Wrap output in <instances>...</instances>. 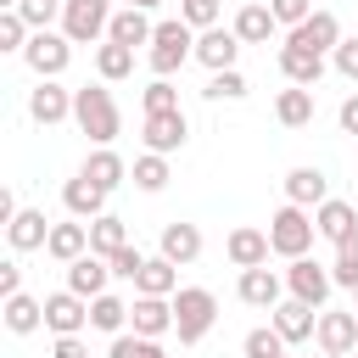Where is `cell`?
<instances>
[{"label": "cell", "mask_w": 358, "mask_h": 358, "mask_svg": "<svg viewBox=\"0 0 358 358\" xmlns=\"http://www.w3.org/2000/svg\"><path fill=\"white\" fill-rule=\"evenodd\" d=\"M73 123H78L95 145H112V140L123 134V112H117V101H112V90H106V78H101V84L73 90Z\"/></svg>", "instance_id": "cell-1"}, {"label": "cell", "mask_w": 358, "mask_h": 358, "mask_svg": "<svg viewBox=\"0 0 358 358\" xmlns=\"http://www.w3.org/2000/svg\"><path fill=\"white\" fill-rule=\"evenodd\" d=\"M213 319H218V296L207 285H179L173 291V336H179V347H196L213 330Z\"/></svg>", "instance_id": "cell-2"}, {"label": "cell", "mask_w": 358, "mask_h": 358, "mask_svg": "<svg viewBox=\"0 0 358 358\" xmlns=\"http://www.w3.org/2000/svg\"><path fill=\"white\" fill-rule=\"evenodd\" d=\"M151 73L157 78H173L190 56H196V28L185 22V17H168V22H157V34H151Z\"/></svg>", "instance_id": "cell-3"}, {"label": "cell", "mask_w": 358, "mask_h": 358, "mask_svg": "<svg viewBox=\"0 0 358 358\" xmlns=\"http://www.w3.org/2000/svg\"><path fill=\"white\" fill-rule=\"evenodd\" d=\"M313 235H319V224H313V213L296 207V201H285V207L268 218V246H274L285 263H291V257H308Z\"/></svg>", "instance_id": "cell-4"}, {"label": "cell", "mask_w": 358, "mask_h": 358, "mask_svg": "<svg viewBox=\"0 0 358 358\" xmlns=\"http://www.w3.org/2000/svg\"><path fill=\"white\" fill-rule=\"evenodd\" d=\"M112 28V0H62V34L73 45H95Z\"/></svg>", "instance_id": "cell-5"}, {"label": "cell", "mask_w": 358, "mask_h": 358, "mask_svg": "<svg viewBox=\"0 0 358 358\" xmlns=\"http://www.w3.org/2000/svg\"><path fill=\"white\" fill-rule=\"evenodd\" d=\"M22 62L34 67V78H62V73H67V62H73V39H67V34H50V28H39V34L28 39Z\"/></svg>", "instance_id": "cell-6"}, {"label": "cell", "mask_w": 358, "mask_h": 358, "mask_svg": "<svg viewBox=\"0 0 358 358\" xmlns=\"http://www.w3.org/2000/svg\"><path fill=\"white\" fill-rule=\"evenodd\" d=\"M140 140H145V151L173 157V151H185V140H190V123H185V112H145Z\"/></svg>", "instance_id": "cell-7"}, {"label": "cell", "mask_w": 358, "mask_h": 358, "mask_svg": "<svg viewBox=\"0 0 358 358\" xmlns=\"http://www.w3.org/2000/svg\"><path fill=\"white\" fill-rule=\"evenodd\" d=\"M330 285H336V274H330L324 263H313V257H291V268H285V291H291V296H302V302L324 308Z\"/></svg>", "instance_id": "cell-8"}, {"label": "cell", "mask_w": 358, "mask_h": 358, "mask_svg": "<svg viewBox=\"0 0 358 358\" xmlns=\"http://www.w3.org/2000/svg\"><path fill=\"white\" fill-rule=\"evenodd\" d=\"M313 341H319V352H352L358 347V308H319Z\"/></svg>", "instance_id": "cell-9"}, {"label": "cell", "mask_w": 358, "mask_h": 358, "mask_svg": "<svg viewBox=\"0 0 358 358\" xmlns=\"http://www.w3.org/2000/svg\"><path fill=\"white\" fill-rule=\"evenodd\" d=\"M84 324H90V296H78V291H50L45 296V330L78 336Z\"/></svg>", "instance_id": "cell-10"}, {"label": "cell", "mask_w": 358, "mask_h": 358, "mask_svg": "<svg viewBox=\"0 0 358 358\" xmlns=\"http://www.w3.org/2000/svg\"><path fill=\"white\" fill-rule=\"evenodd\" d=\"M268 313H274L268 324H274L291 347H296V341H313V330H319V308H313V302H302V296H285V302H274Z\"/></svg>", "instance_id": "cell-11"}, {"label": "cell", "mask_w": 358, "mask_h": 358, "mask_svg": "<svg viewBox=\"0 0 358 358\" xmlns=\"http://www.w3.org/2000/svg\"><path fill=\"white\" fill-rule=\"evenodd\" d=\"M291 45H302V50H319V56H330L347 34H341V22H336V11H313L308 22H296L291 34H285Z\"/></svg>", "instance_id": "cell-12"}, {"label": "cell", "mask_w": 358, "mask_h": 358, "mask_svg": "<svg viewBox=\"0 0 358 358\" xmlns=\"http://www.w3.org/2000/svg\"><path fill=\"white\" fill-rule=\"evenodd\" d=\"M28 117L34 123H62V117H73V90H62L56 78H39L34 90H28Z\"/></svg>", "instance_id": "cell-13"}, {"label": "cell", "mask_w": 358, "mask_h": 358, "mask_svg": "<svg viewBox=\"0 0 358 358\" xmlns=\"http://www.w3.org/2000/svg\"><path fill=\"white\" fill-rule=\"evenodd\" d=\"M129 330L162 341V336L173 330V296H145V291H140V296L129 302Z\"/></svg>", "instance_id": "cell-14"}, {"label": "cell", "mask_w": 358, "mask_h": 358, "mask_svg": "<svg viewBox=\"0 0 358 358\" xmlns=\"http://www.w3.org/2000/svg\"><path fill=\"white\" fill-rule=\"evenodd\" d=\"M106 196H112V190H101V185H95L90 173H73V179L62 185V207H67L73 218H84V224L106 213Z\"/></svg>", "instance_id": "cell-15"}, {"label": "cell", "mask_w": 358, "mask_h": 358, "mask_svg": "<svg viewBox=\"0 0 358 358\" xmlns=\"http://www.w3.org/2000/svg\"><path fill=\"white\" fill-rule=\"evenodd\" d=\"M235 56H241L235 28H201V34H196V62H201V67L224 73V67H235Z\"/></svg>", "instance_id": "cell-16"}, {"label": "cell", "mask_w": 358, "mask_h": 358, "mask_svg": "<svg viewBox=\"0 0 358 358\" xmlns=\"http://www.w3.org/2000/svg\"><path fill=\"white\" fill-rule=\"evenodd\" d=\"M241 302H246V308H274V302H285V280H280L268 263L241 268Z\"/></svg>", "instance_id": "cell-17"}, {"label": "cell", "mask_w": 358, "mask_h": 358, "mask_svg": "<svg viewBox=\"0 0 358 358\" xmlns=\"http://www.w3.org/2000/svg\"><path fill=\"white\" fill-rule=\"evenodd\" d=\"M224 252H229V263L235 268H257V263H268V229H252V224H241V229H229V241H224Z\"/></svg>", "instance_id": "cell-18"}, {"label": "cell", "mask_w": 358, "mask_h": 358, "mask_svg": "<svg viewBox=\"0 0 358 358\" xmlns=\"http://www.w3.org/2000/svg\"><path fill=\"white\" fill-rule=\"evenodd\" d=\"M106 280H112V263L101 252H84V257L67 263V291H78V296H101Z\"/></svg>", "instance_id": "cell-19"}, {"label": "cell", "mask_w": 358, "mask_h": 358, "mask_svg": "<svg viewBox=\"0 0 358 358\" xmlns=\"http://www.w3.org/2000/svg\"><path fill=\"white\" fill-rule=\"evenodd\" d=\"M6 241H11V252H39V246L50 241L45 213H39V207H17V218L6 224Z\"/></svg>", "instance_id": "cell-20"}, {"label": "cell", "mask_w": 358, "mask_h": 358, "mask_svg": "<svg viewBox=\"0 0 358 358\" xmlns=\"http://www.w3.org/2000/svg\"><path fill=\"white\" fill-rule=\"evenodd\" d=\"M280 73H285L291 84H308V90H313V84L324 78V56H319V50H302V45L285 39V45H280Z\"/></svg>", "instance_id": "cell-21"}, {"label": "cell", "mask_w": 358, "mask_h": 358, "mask_svg": "<svg viewBox=\"0 0 358 358\" xmlns=\"http://www.w3.org/2000/svg\"><path fill=\"white\" fill-rule=\"evenodd\" d=\"M285 201H296V207H319V201H330V179L319 173V168H291L285 173Z\"/></svg>", "instance_id": "cell-22"}, {"label": "cell", "mask_w": 358, "mask_h": 358, "mask_svg": "<svg viewBox=\"0 0 358 358\" xmlns=\"http://www.w3.org/2000/svg\"><path fill=\"white\" fill-rule=\"evenodd\" d=\"M313 224H319V235H324V241H347V235L358 229V207H352V201H341V196H330V201H319V207H313Z\"/></svg>", "instance_id": "cell-23"}, {"label": "cell", "mask_w": 358, "mask_h": 358, "mask_svg": "<svg viewBox=\"0 0 358 358\" xmlns=\"http://www.w3.org/2000/svg\"><path fill=\"white\" fill-rule=\"evenodd\" d=\"M151 34H157V22L145 17V6H123V11H112L106 39H117V45H151Z\"/></svg>", "instance_id": "cell-24"}, {"label": "cell", "mask_w": 358, "mask_h": 358, "mask_svg": "<svg viewBox=\"0 0 358 358\" xmlns=\"http://www.w3.org/2000/svg\"><path fill=\"white\" fill-rule=\"evenodd\" d=\"M45 252H50L56 263H73V257H84V252H90V224H84V218H73V224H50V241H45Z\"/></svg>", "instance_id": "cell-25"}, {"label": "cell", "mask_w": 358, "mask_h": 358, "mask_svg": "<svg viewBox=\"0 0 358 358\" xmlns=\"http://www.w3.org/2000/svg\"><path fill=\"white\" fill-rule=\"evenodd\" d=\"M134 291H145V296H173L179 291V263L173 257H145V268L134 274Z\"/></svg>", "instance_id": "cell-26"}, {"label": "cell", "mask_w": 358, "mask_h": 358, "mask_svg": "<svg viewBox=\"0 0 358 358\" xmlns=\"http://www.w3.org/2000/svg\"><path fill=\"white\" fill-rule=\"evenodd\" d=\"M229 28H235V39H241V45H268L280 22H274V11H268V6H241Z\"/></svg>", "instance_id": "cell-27"}, {"label": "cell", "mask_w": 358, "mask_h": 358, "mask_svg": "<svg viewBox=\"0 0 358 358\" xmlns=\"http://www.w3.org/2000/svg\"><path fill=\"white\" fill-rule=\"evenodd\" d=\"M274 117H280L285 129H308V123H313V90H308V84L280 90V95H274Z\"/></svg>", "instance_id": "cell-28"}, {"label": "cell", "mask_w": 358, "mask_h": 358, "mask_svg": "<svg viewBox=\"0 0 358 358\" xmlns=\"http://www.w3.org/2000/svg\"><path fill=\"white\" fill-rule=\"evenodd\" d=\"M78 173H90V179H95L101 190H117V185L129 179V162H123V157H117L112 145H95V151L84 157V168H78Z\"/></svg>", "instance_id": "cell-29"}, {"label": "cell", "mask_w": 358, "mask_h": 358, "mask_svg": "<svg viewBox=\"0 0 358 358\" xmlns=\"http://www.w3.org/2000/svg\"><path fill=\"white\" fill-rule=\"evenodd\" d=\"M162 257H173L179 268L196 263V257H201V229H196V224H179V218L162 224Z\"/></svg>", "instance_id": "cell-30"}, {"label": "cell", "mask_w": 358, "mask_h": 358, "mask_svg": "<svg viewBox=\"0 0 358 358\" xmlns=\"http://www.w3.org/2000/svg\"><path fill=\"white\" fill-rule=\"evenodd\" d=\"M0 319H6L11 336H34V330L45 324V302H34L28 291H17V296H6V313H0Z\"/></svg>", "instance_id": "cell-31"}, {"label": "cell", "mask_w": 358, "mask_h": 358, "mask_svg": "<svg viewBox=\"0 0 358 358\" xmlns=\"http://www.w3.org/2000/svg\"><path fill=\"white\" fill-rule=\"evenodd\" d=\"M95 73H101L106 84H117V78H129V73H134V45H117V39H101V45H95Z\"/></svg>", "instance_id": "cell-32"}, {"label": "cell", "mask_w": 358, "mask_h": 358, "mask_svg": "<svg viewBox=\"0 0 358 358\" xmlns=\"http://www.w3.org/2000/svg\"><path fill=\"white\" fill-rule=\"evenodd\" d=\"M123 246H129V229H123V218H117V213L90 218V252H101V257L112 263V252H123Z\"/></svg>", "instance_id": "cell-33"}, {"label": "cell", "mask_w": 358, "mask_h": 358, "mask_svg": "<svg viewBox=\"0 0 358 358\" xmlns=\"http://www.w3.org/2000/svg\"><path fill=\"white\" fill-rule=\"evenodd\" d=\"M90 324H95V330H106V336H123V330H129V302H123V296H112V291L90 296Z\"/></svg>", "instance_id": "cell-34"}, {"label": "cell", "mask_w": 358, "mask_h": 358, "mask_svg": "<svg viewBox=\"0 0 358 358\" xmlns=\"http://www.w3.org/2000/svg\"><path fill=\"white\" fill-rule=\"evenodd\" d=\"M285 347H291V341H285L274 324H257V330H246V341H241L246 358H285Z\"/></svg>", "instance_id": "cell-35"}, {"label": "cell", "mask_w": 358, "mask_h": 358, "mask_svg": "<svg viewBox=\"0 0 358 358\" xmlns=\"http://www.w3.org/2000/svg\"><path fill=\"white\" fill-rule=\"evenodd\" d=\"M106 358H168V352L157 347V336H140V330H123V336H112V347H106Z\"/></svg>", "instance_id": "cell-36"}, {"label": "cell", "mask_w": 358, "mask_h": 358, "mask_svg": "<svg viewBox=\"0 0 358 358\" xmlns=\"http://www.w3.org/2000/svg\"><path fill=\"white\" fill-rule=\"evenodd\" d=\"M129 173H134V185H140V190H151V196H157V190L168 185V157H162V151H145V157H134V168H129Z\"/></svg>", "instance_id": "cell-37"}, {"label": "cell", "mask_w": 358, "mask_h": 358, "mask_svg": "<svg viewBox=\"0 0 358 358\" xmlns=\"http://www.w3.org/2000/svg\"><path fill=\"white\" fill-rule=\"evenodd\" d=\"M330 274H336V285H358V229L347 235V241H336V263H330Z\"/></svg>", "instance_id": "cell-38"}, {"label": "cell", "mask_w": 358, "mask_h": 358, "mask_svg": "<svg viewBox=\"0 0 358 358\" xmlns=\"http://www.w3.org/2000/svg\"><path fill=\"white\" fill-rule=\"evenodd\" d=\"M28 39H34L28 17L22 11H0V50H28Z\"/></svg>", "instance_id": "cell-39"}, {"label": "cell", "mask_w": 358, "mask_h": 358, "mask_svg": "<svg viewBox=\"0 0 358 358\" xmlns=\"http://www.w3.org/2000/svg\"><path fill=\"white\" fill-rule=\"evenodd\" d=\"M201 95H207V101H241V95H246V78H241L235 67H224V73H213V78H207V90H201Z\"/></svg>", "instance_id": "cell-40"}, {"label": "cell", "mask_w": 358, "mask_h": 358, "mask_svg": "<svg viewBox=\"0 0 358 358\" xmlns=\"http://www.w3.org/2000/svg\"><path fill=\"white\" fill-rule=\"evenodd\" d=\"M218 11H224L218 0H179V17H185L196 34H201V28H218Z\"/></svg>", "instance_id": "cell-41"}, {"label": "cell", "mask_w": 358, "mask_h": 358, "mask_svg": "<svg viewBox=\"0 0 358 358\" xmlns=\"http://www.w3.org/2000/svg\"><path fill=\"white\" fill-rule=\"evenodd\" d=\"M140 101H145V112H179V90H173L168 78H151Z\"/></svg>", "instance_id": "cell-42"}, {"label": "cell", "mask_w": 358, "mask_h": 358, "mask_svg": "<svg viewBox=\"0 0 358 358\" xmlns=\"http://www.w3.org/2000/svg\"><path fill=\"white\" fill-rule=\"evenodd\" d=\"M11 11H22V17H28V28L39 34V28H50V17H62V0H17Z\"/></svg>", "instance_id": "cell-43"}, {"label": "cell", "mask_w": 358, "mask_h": 358, "mask_svg": "<svg viewBox=\"0 0 358 358\" xmlns=\"http://www.w3.org/2000/svg\"><path fill=\"white\" fill-rule=\"evenodd\" d=\"M268 11H274V22H280V28H296V22H308V17H313V0H268Z\"/></svg>", "instance_id": "cell-44"}, {"label": "cell", "mask_w": 358, "mask_h": 358, "mask_svg": "<svg viewBox=\"0 0 358 358\" xmlns=\"http://www.w3.org/2000/svg\"><path fill=\"white\" fill-rule=\"evenodd\" d=\"M140 268H145V252H140V246H123V252H112V274H117V280H134Z\"/></svg>", "instance_id": "cell-45"}, {"label": "cell", "mask_w": 358, "mask_h": 358, "mask_svg": "<svg viewBox=\"0 0 358 358\" xmlns=\"http://www.w3.org/2000/svg\"><path fill=\"white\" fill-rule=\"evenodd\" d=\"M330 62H336V73H341V78H352V84H358V39H341V45L330 50Z\"/></svg>", "instance_id": "cell-46"}, {"label": "cell", "mask_w": 358, "mask_h": 358, "mask_svg": "<svg viewBox=\"0 0 358 358\" xmlns=\"http://www.w3.org/2000/svg\"><path fill=\"white\" fill-rule=\"evenodd\" d=\"M50 358H90V347H84V336H56Z\"/></svg>", "instance_id": "cell-47"}, {"label": "cell", "mask_w": 358, "mask_h": 358, "mask_svg": "<svg viewBox=\"0 0 358 358\" xmlns=\"http://www.w3.org/2000/svg\"><path fill=\"white\" fill-rule=\"evenodd\" d=\"M22 291V268L17 263H0V296H17Z\"/></svg>", "instance_id": "cell-48"}, {"label": "cell", "mask_w": 358, "mask_h": 358, "mask_svg": "<svg viewBox=\"0 0 358 358\" xmlns=\"http://www.w3.org/2000/svg\"><path fill=\"white\" fill-rule=\"evenodd\" d=\"M336 123H341V134H358V95H347V101H341Z\"/></svg>", "instance_id": "cell-49"}, {"label": "cell", "mask_w": 358, "mask_h": 358, "mask_svg": "<svg viewBox=\"0 0 358 358\" xmlns=\"http://www.w3.org/2000/svg\"><path fill=\"white\" fill-rule=\"evenodd\" d=\"M134 6H145V11H151V6H162V0H134Z\"/></svg>", "instance_id": "cell-50"}, {"label": "cell", "mask_w": 358, "mask_h": 358, "mask_svg": "<svg viewBox=\"0 0 358 358\" xmlns=\"http://www.w3.org/2000/svg\"><path fill=\"white\" fill-rule=\"evenodd\" d=\"M11 6H17V0H0V11H11Z\"/></svg>", "instance_id": "cell-51"}, {"label": "cell", "mask_w": 358, "mask_h": 358, "mask_svg": "<svg viewBox=\"0 0 358 358\" xmlns=\"http://www.w3.org/2000/svg\"><path fill=\"white\" fill-rule=\"evenodd\" d=\"M352 308H358V285H352Z\"/></svg>", "instance_id": "cell-52"}, {"label": "cell", "mask_w": 358, "mask_h": 358, "mask_svg": "<svg viewBox=\"0 0 358 358\" xmlns=\"http://www.w3.org/2000/svg\"><path fill=\"white\" fill-rule=\"evenodd\" d=\"M324 358H347V352H324Z\"/></svg>", "instance_id": "cell-53"}, {"label": "cell", "mask_w": 358, "mask_h": 358, "mask_svg": "<svg viewBox=\"0 0 358 358\" xmlns=\"http://www.w3.org/2000/svg\"><path fill=\"white\" fill-rule=\"evenodd\" d=\"M347 358H358V347H352V352H347Z\"/></svg>", "instance_id": "cell-54"}, {"label": "cell", "mask_w": 358, "mask_h": 358, "mask_svg": "<svg viewBox=\"0 0 358 358\" xmlns=\"http://www.w3.org/2000/svg\"><path fill=\"white\" fill-rule=\"evenodd\" d=\"M123 6H134V0H123Z\"/></svg>", "instance_id": "cell-55"}, {"label": "cell", "mask_w": 358, "mask_h": 358, "mask_svg": "<svg viewBox=\"0 0 358 358\" xmlns=\"http://www.w3.org/2000/svg\"><path fill=\"white\" fill-rule=\"evenodd\" d=\"M285 358H291V352H285Z\"/></svg>", "instance_id": "cell-56"}]
</instances>
